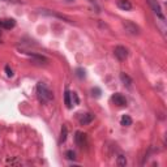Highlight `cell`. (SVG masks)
<instances>
[{
	"instance_id": "cell-1",
	"label": "cell",
	"mask_w": 167,
	"mask_h": 167,
	"mask_svg": "<svg viewBox=\"0 0 167 167\" xmlns=\"http://www.w3.org/2000/svg\"><path fill=\"white\" fill-rule=\"evenodd\" d=\"M37 97L42 105H47L54 99V94H52V92L48 89V86L44 82L37 84Z\"/></svg>"
},
{
	"instance_id": "cell-2",
	"label": "cell",
	"mask_w": 167,
	"mask_h": 167,
	"mask_svg": "<svg viewBox=\"0 0 167 167\" xmlns=\"http://www.w3.org/2000/svg\"><path fill=\"white\" fill-rule=\"evenodd\" d=\"M149 7L151 8V11L157 14V17H159L162 21H165V14H163V11H162V7L161 4L157 2V0H146Z\"/></svg>"
},
{
	"instance_id": "cell-3",
	"label": "cell",
	"mask_w": 167,
	"mask_h": 167,
	"mask_svg": "<svg viewBox=\"0 0 167 167\" xmlns=\"http://www.w3.org/2000/svg\"><path fill=\"white\" fill-rule=\"evenodd\" d=\"M123 26H124L125 32L128 34H131V35H138L140 34V28L136 24H133L132 21H124Z\"/></svg>"
},
{
	"instance_id": "cell-4",
	"label": "cell",
	"mask_w": 167,
	"mask_h": 167,
	"mask_svg": "<svg viewBox=\"0 0 167 167\" xmlns=\"http://www.w3.org/2000/svg\"><path fill=\"white\" fill-rule=\"evenodd\" d=\"M114 55H115V58L117 60L123 62V60L128 58V50L124 46H116L115 50H114Z\"/></svg>"
},
{
	"instance_id": "cell-5",
	"label": "cell",
	"mask_w": 167,
	"mask_h": 167,
	"mask_svg": "<svg viewBox=\"0 0 167 167\" xmlns=\"http://www.w3.org/2000/svg\"><path fill=\"white\" fill-rule=\"evenodd\" d=\"M74 142H76V145H77L78 147H81V149H82V147L86 146V144H88L86 135L82 133V132H80V131H77V132H76V135H74Z\"/></svg>"
},
{
	"instance_id": "cell-6",
	"label": "cell",
	"mask_w": 167,
	"mask_h": 167,
	"mask_svg": "<svg viewBox=\"0 0 167 167\" xmlns=\"http://www.w3.org/2000/svg\"><path fill=\"white\" fill-rule=\"evenodd\" d=\"M112 102L116 106H119V107H124V106H127V99H125V97L123 96V94H120V93L114 94V96H112Z\"/></svg>"
},
{
	"instance_id": "cell-7",
	"label": "cell",
	"mask_w": 167,
	"mask_h": 167,
	"mask_svg": "<svg viewBox=\"0 0 167 167\" xmlns=\"http://www.w3.org/2000/svg\"><path fill=\"white\" fill-rule=\"evenodd\" d=\"M16 26V21L13 18H4V20H0V29H5L11 30Z\"/></svg>"
},
{
	"instance_id": "cell-8",
	"label": "cell",
	"mask_w": 167,
	"mask_h": 167,
	"mask_svg": "<svg viewBox=\"0 0 167 167\" xmlns=\"http://www.w3.org/2000/svg\"><path fill=\"white\" fill-rule=\"evenodd\" d=\"M26 55H29L30 58H32L34 62H37V63H41V64H47L48 63V59L46 58V56H43V55H39V54H30V52H25Z\"/></svg>"
},
{
	"instance_id": "cell-9",
	"label": "cell",
	"mask_w": 167,
	"mask_h": 167,
	"mask_svg": "<svg viewBox=\"0 0 167 167\" xmlns=\"http://www.w3.org/2000/svg\"><path fill=\"white\" fill-rule=\"evenodd\" d=\"M93 119H94V115H93V114H90V112L84 114V115L80 117V124H81V125H88V124L92 123Z\"/></svg>"
},
{
	"instance_id": "cell-10",
	"label": "cell",
	"mask_w": 167,
	"mask_h": 167,
	"mask_svg": "<svg viewBox=\"0 0 167 167\" xmlns=\"http://www.w3.org/2000/svg\"><path fill=\"white\" fill-rule=\"evenodd\" d=\"M116 5L123 11H131L132 9V4L129 0H116Z\"/></svg>"
},
{
	"instance_id": "cell-11",
	"label": "cell",
	"mask_w": 167,
	"mask_h": 167,
	"mask_svg": "<svg viewBox=\"0 0 167 167\" xmlns=\"http://www.w3.org/2000/svg\"><path fill=\"white\" fill-rule=\"evenodd\" d=\"M120 80H121V82L124 84V86H127V88H132V78L127 73L121 72V73H120Z\"/></svg>"
},
{
	"instance_id": "cell-12",
	"label": "cell",
	"mask_w": 167,
	"mask_h": 167,
	"mask_svg": "<svg viewBox=\"0 0 167 167\" xmlns=\"http://www.w3.org/2000/svg\"><path fill=\"white\" fill-rule=\"evenodd\" d=\"M71 96H72V93H71L68 89H65V93H64V103H65V106H67L68 108H72V101H71Z\"/></svg>"
},
{
	"instance_id": "cell-13",
	"label": "cell",
	"mask_w": 167,
	"mask_h": 167,
	"mask_svg": "<svg viewBox=\"0 0 167 167\" xmlns=\"http://www.w3.org/2000/svg\"><path fill=\"white\" fill-rule=\"evenodd\" d=\"M120 124L123 125V127H129V125H132V119L129 115H123L120 119Z\"/></svg>"
},
{
	"instance_id": "cell-14",
	"label": "cell",
	"mask_w": 167,
	"mask_h": 167,
	"mask_svg": "<svg viewBox=\"0 0 167 167\" xmlns=\"http://www.w3.org/2000/svg\"><path fill=\"white\" fill-rule=\"evenodd\" d=\"M5 163H7V165H11V166H20L21 165V161L18 158L13 157V158H7Z\"/></svg>"
},
{
	"instance_id": "cell-15",
	"label": "cell",
	"mask_w": 167,
	"mask_h": 167,
	"mask_svg": "<svg viewBox=\"0 0 167 167\" xmlns=\"http://www.w3.org/2000/svg\"><path fill=\"white\" fill-rule=\"evenodd\" d=\"M116 163H117V166H120V167L127 166V158H125L123 154H119L116 158Z\"/></svg>"
},
{
	"instance_id": "cell-16",
	"label": "cell",
	"mask_w": 167,
	"mask_h": 167,
	"mask_svg": "<svg viewBox=\"0 0 167 167\" xmlns=\"http://www.w3.org/2000/svg\"><path fill=\"white\" fill-rule=\"evenodd\" d=\"M67 136H68V128L65 127V125H63L62 127V135H60V144H63L64 141L67 140Z\"/></svg>"
},
{
	"instance_id": "cell-17",
	"label": "cell",
	"mask_w": 167,
	"mask_h": 167,
	"mask_svg": "<svg viewBox=\"0 0 167 167\" xmlns=\"http://www.w3.org/2000/svg\"><path fill=\"white\" fill-rule=\"evenodd\" d=\"M65 157H67V159H69V161H74V159H76V154H74L73 150H68L67 153H65Z\"/></svg>"
},
{
	"instance_id": "cell-18",
	"label": "cell",
	"mask_w": 167,
	"mask_h": 167,
	"mask_svg": "<svg viewBox=\"0 0 167 167\" xmlns=\"http://www.w3.org/2000/svg\"><path fill=\"white\" fill-rule=\"evenodd\" d=\"M76 74H77V77L84 78L85 77V71H84L82 68H78V69H76Z\"/></svg>"
},
{
	"instance_id": "cell-19",
	"label": "cell",
	"mask_w": 167,
	"mask_h": 167,
	"mask_svg": "<svg viewBox=\"0 0 167 167\" xmlns=\"http://www.w3.org/2000/svg\"><path fill=\"white\" fill-rule=\"evenodd\" d=\"M5 72H7V76H8V77H12L13 76V71L9 65H5Z\"/></svg>"
},
{
	"instance_id": "cell-20",
	"label": "cell",
	"mask_w": 167,
	"mask_h": 167,
	"mask_svg": "<svg viewBox=\"0 0 167 167\" xmlns=\"http://www.w3.org/2000/svg\"><path fill=\"white\" fill-rule=\"evenodd\" d=\"M92 92H93V96H96V97H99V96H101V90L98 89V88H96V89H93Z\"/></svg>"
},
{
	"instance_id": "cell-21",
	"label": "cell",
	"mask_w": 167,
	"mask_h": 167,
	"mask_svg": "<svg viewBox=\"0 0 167 167\" xmlns=\"http://www.w3.org/2000/svg\"><path fill=\"white\" fill-rule=\"evenodd\" d=\"M72 96H73V98H74V102H76V105H78V97H77V94H76V93H73V94H72Z\"/></svg>"
},
{
	"instance_id": "cell-22",
	"label": "cell",
	"mask_w": 167,
	"mask_h": 167,
	"mask_svg": "<svg viewBox=\"0 0 167 167\" xmlns=\"http://www.w3.org/2000/svg\"><path fill=\"white\" fill-rule=\"evenodd\" d=\"M7 2H13V3H17L16 0H7Z\"/></svg>"
},
{
	"instance_id": "cell-23",
	"label": "cell",
	"mask_w": 167,
	"mask_h": 167,
	"mask_svg": "<svg viewBox=\"0 0 167 167\" xmlns=\"http://www.w3.org/2000/svg\"><path fill=\"white\" fill-rule=\"evenodd\" d=\"M68 2H72V0H68Z\"/></svg>"
},
{
	"instance_id": "cell-24",
	"label": "cell",
	"mask_w": 167,
	"mask_h": 167,
	"mask_svg": "<svg viewBox=\"0 0 167 167\" xmlns=\"http://www.w3.org/2000/svg\"><path fill=\"white\" fill-rule=\"evenodd\" d=\"M0 34H2V32H0Z\"/></svg>"
}]
</instances>
